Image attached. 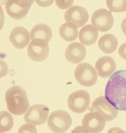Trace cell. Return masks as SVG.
<instances>
[{"label":"cell","instance_id":"cell-1","mask_svg":"<svg viewBox=\"0 0 126 133\" xmlns=\"http://www.w3.org/2000/svg\"><path fill=\"white\" fill-rule=\"evenodd\" d=\"M105 97L117 110L126 111V70H120L110 77L105 90Z\"/></svg>","mask_w":126,"mask_h":133},{"label":"cell","instance_id":"cell-2","mask_svg":"<svg viewBox=\"0 0 126 133\" xmlns=\"http://www.w3.org/2000/svg\"><path fill=\"white\" fill-rule=\"evenodd\" d=\"M5 99L8 110L15 115L24 114L30 105L26 90L17 85L7 90Z\"/></svg>","mask_w":126,"mask_h":133},{"label":"cell","instance_id":"cell-3","mask_svg":"<svg viewBox=\"0 0 126 133\" xmlns=\"http://www.w3.org/2000/svg\"><path fill=\"white\" fill-rule=\"evenodd\" d=\"M47 125L54 133H65L72 124L69 114L63 110H58L51 113L47 120Z\"/></svg>","mask_w":126,"mask_h":133},{"label":"cell","instance_id":"cell-4","mask_svg":"<svg viewBox=\"0 0 126 133\" xmlns=\"http://www.w3.org/2000/svg\"><path fill=\"white\" fill-rule=\"evenodd\" d=\"M74 75L77 82L83 87H89L94 86L98 79L94 67L86 62L81 63L77 66Z\"/></svg>","mask_w":126,"mask_h":133},{"label":"cell","instance_id":"cell-5","mask_svg":"<svg viewBox=\"0 0 126 133\" xmlns=\"http://www.w3.org/2000/svg\"><path fill=\"white\" fill-rule=\"evenodd\" d=\"M90 103V95L86 90H78L72 93L67 99L69 108L75 113H83L89 108Z\"/></svg>","mask_w":126,"mask_h":133},{"label":"cell","instance_id":"cell-6","mask_svg":"<svg viewBox=\"0 0 126 133\" xmlns=\"http://www.w3.org/2000/svg\"><path fill=\"white\" fill-rule=\"evenodd\" d=\"M50 109L44 104L34 105L30 107L24 115V120L28 124L39 125L46 122Z\"/></svg>","mask_w":126,"mask_h":133},{"label":"cell","instance_id":"cell-7","mask_svg":"<svg viewBox=\"0 0 126 133\" xmlns=\"http://www.w3.org/2000/svg\"><path fill=\"white\" fill-rule=\"evenodd\" d=\"M6 1L5 10L8 15L14 19L19 20L26 16L34 1L9 0Z\"/></svg>","mask_w":126,"mask_h":133},{"label":"cell","instance_id":"cell-8","mask_svg":"<svg viewBox=\"0 0 126 133\" xmlns=\"http://www.w3.org/2000/svg\"><path fill=\"white\" fill-rule=\"evenodd\" d=\"M91 21L92 26L96 30L106 32L112 28L114 18L110 11L101 9L94 12L92 16Z\"/></svg>","mask_w":126,"mask_h":133},{"label":"cell","instance_id":"cell-9","mask_svg":"<svg viewBox=\"0 0 126 133\" xmlns=\"http://www.w3.org/2000/svg\"><path fill=\"white\" fill-rule=\"evenodd\" d=\"M82 124L83 132L99 133L105 127V121L98 112H90L85 115Z\"/></svg>","mask_w":126,"mask_h":133},{"label":"cell","instance_id":"cell-10","mask_svg":"<svg viewBox=\"0 0 126 133\" xmlns=\"http://www.w3.org/2000/svg\"><path fill=\"white\" fill-rule=\"evenodd\" d=\"M92 110L99 113L106 121L113 120L118 113V110L111 105L104 96H101L95 99L92 104Z\"/></svg>","mask_w":126,"mask_h":133},{"label":"cell","instance_id":"cell-11","mask_svg":"<svg viewBox=\"0 0 126 133\" xmlns=\"http://www.w3.org/2000/svg\"><path fill=\"white\" fill-rule=\"evenodd\" d=\"M89 18L87 10L80 6H73L65 13L64 18L66 22L73 24L78 28L85 25Z\"/></svg>","mask_w":126,"mask_h":133},{"label":"cell","instance_id":"cell-12","mask_svg":"<svg viewBox=\"0 0 126 133\" xmlns=\"http://www.w3.org/2000/svg\"><path fill=\"white\" fill-rule=\"evenodd\" d=\"M48 43L43 41H32L27 47V54L29 58L36 62L45 60L49 54Z\"/></svg>","mask_w":126,"mask_h":133},{"label":"cell","instance_id":"cell-13","mask_svg":"<svg viewBox=\"0 0 126 133\" xmlns=\"http://www.w3.org/2000/svg\"><path fill=\"white\" fill-rule=\"evenodd\" d=\"M95 70L98 75L102 78H108L114 74L117 69L115 61L108 56L102 57L96 61Z\"/></svg>","mask_w":126,"mask_h":133},{"label":"cell","instance_id":"cell-14","mask_svg":"<svg viewBox=\"0 0 126 133\" xmlns=\"http://www.w3.org/2000/svg\"><path fill=\"white\" fill-rule=\"evenodd\" d=\"M86 50L84 45L79 42L69 44L66 49L65 56L67 60L73 64H78L85 59Z\"/></svg>","mask_w":126,"mask_h":133},{"label":"cell","instance_id":"cell-15","mask_svg":"<svg viewBox=\"0 0 126 133\" xmlns=\"http://www.w3.org/2000/svg\"><path fill=\"white\" fill-rule=\"evenodd\" d=\"M9 40L15 47L18 49H23L30 42L29 32L22 26H17L11 32Z\"/></svg>","mask_w":126,"mask_h":133},{"label":"cell","instance_id":"cell-16","mask_svg":"<svg viewBox=\"0 0 126 133\" xmlns=\"http://www.w3.org/2000/svg\"><path fill=\"white\" fill-rule=\"evenodd\" d=\"M52 30L50 26L45 24H38L32 28L30 32L32 41L39 40L45 41L47 43L52 38Z\"/></svg>","mask_w":126,"mask_h":133},{"label":"cell","instance_id":"cell-17","mask_svg":"<svg viewBox=\"0 0 126 133\" xmlns=\"http://www.w3.org/2000/svg\"><path fill=\"white\" fill-rule=\"evenodd\" d=\"M98 35V31L92 25L88 24L83 27L79 31V41L85 45H91L96 42Z\"/></svg>","mask_w":126,"mask_h":133},{"label":"cell","instance_id":"cell-18","mask_svg":"<svg viewBox=\"0 0 126 133\" xmlns=\"http://www.w3.org/2000/svg\"><path fill=\"white\" fill-rule=\"evenodd\" d=\"M118 45L117 38L110 34L102 36L98 42V46L100 49L106 54H110L115 51Z\"/></svg>","mask_w":126,"mask_h":133},{"label":"cell","instance_id":"cell-19","mask_svg":"<svg viewBox=\"0 0 126 133\" xmlns=\"http://www.w3.org/2000/svg\"><path fill=\"white\" fill-rule=\"evenodd\" d=\"M60 36L65 41L72 42L75 41L78 35V28L70 23L63 24L59 29Z\"/></svg>","mask_w":126,"mask_h":133},{"label":"cell","instance_id":"cell-20","mask_svg":"<svg viewBox=\"0 0 126 133\" xmlns=\"http://www.w3.org/2000/svg\"><path fill=\"white\" fill-rule=\"evenodd\" d=\"M13 117L9 112L5 111L0 113V130L1 133L8 132L11 129L13 125Z\"/></svg>","mask_w":126,"mask_h":133},{"label":"cell","instance_id":"cell-21","mask_svg":"<svg viewBox=\"0 0 126 133\" xmlns=\"http://www.w3.org/2000/svg\"><path fill=\"white\" fill-rule=\"evenodd\" d=\"M106 5L111 11L116 13L123 12L126 10V1H107Z\"/></svg>","mask_w":126,"mask_h":133},{"label":"cell","instance_id":"cell-22","mask_svg":"<svg viewBox=\"0 0 126 133\" xmlns=\"http://www.w3.org/2000/svg\"><path fill=\"white\" fill-rule=\"evenodd\" d=\"M36 127L33 125L24 124L19 128L18 133H37Z\"/></svg>","mask_w":126,"mask_h":133},{"label":"cell","instance_id":"cell-23","mask_svg":"<svg viewBox=\"0 0 126 133\" xmlns=\"http://www.w3.org/2000/svg\"><path fill=\"white\" fill-rule=\"evenodd\" d=\"M73 1H55V4L58 7L62 9H67L72 5Z\"/></svg>","mask_w":126,"mask_h":133},{"label":"cell","instance_id":"cell-24","mask_svg":"<svg viewBox=\"0 0 126 133\" xmlns=\"http://www.w3.org/2000/svg\"><path fill=\"white\" fill-rule=\"evenodd\" d=\"M118 54L122 58L126 60V43L122 44L119 47Z\"/></svg>","mask_w":126,"mask_h":133},{"label":"cell","instance_id":"cell-25","mask_svg":"<svg viewBox=\"0 0 126 133\" xmlns=\"http://www.w3.org/2000/svg\"><path fill=\"white\" fill-rule=\"evenodd\" d=\"M121 27L123 32L126 36V18L123 21L121 24Z\"/></svg>","mask_w":126,"mask_h":133}]
</instances>
